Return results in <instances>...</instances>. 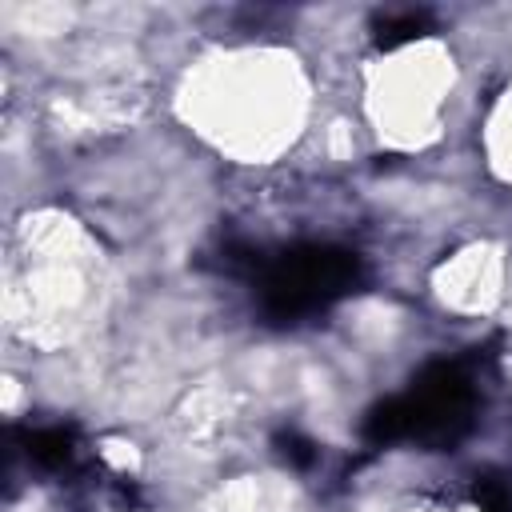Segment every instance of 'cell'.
I'll use <instances>...</instances> for the list:
<instances>
[{
  "mask_svg": "<svg viewBox=\"0 0 512 512\" xmlns=\"http://www.w3.org/2000/svg\"><path fill=\"white\" fill-rule=\"evenodd\" d=\"M364 276L356 252L336 244H300L268 264H256V300L272 324H300L348 296Z\"/></svg>",
  "mask_w": 512,
  "mask_h": 512,
  "instance_id": "6da1fadb",
  "label": "cell"
},
{
  "mask_svg": "<svg viewBox=\"0 0 512 512\" xmlns=\"http://www.w3.org/2000/svg\"><path fill=\"white\" fill-rule=\"evenodd\" d=\"M404 404L412 420L408 440L452 448L472 428V408H476L472 376L464 372L460 360H436L412 380V388L404 392Z\"/></svg>",
  "mask_w": 512,
  "mask_h": 512,
  "instance_id": "7a4b0ae2",
  "label": "cell"
},
{
  "mask_svg": "<svg viewBox=\"0 0 512 512\" xmlns=\"http://www.w3.org/2000/svg\"><path fill=\"white\" fill-rule=\"evenodd\" d=\"M28 456L40 464V468H64L72 464L76 456V432L72 428H36L28 436Z\"/></svg>",
  "mask_w": 512,
  "mask_h": 512,
  "instance_id": "3957f363",
  "label": "cell"
},
{
  "mask_svg": "<svg viewBox=\"0 0 512 512\" xmlns=\"http://www.w3.org/2000/svg\"><path fill=\"white\" fill-rule=\"evenodd\" d=\"M428 28H432L428 12L408 8V12H388V16H380L372 36H376V48H400V44H412V40L428 36Z\"/></svg>",
  "mask_w": 512,
  "mask_h": 512,
  "instance_id": "277c9868",
  "label": "cell"
},
{
  "mask_svg": "<svg viewBox=\"0 0 512 512\" xmlns=\"http://www.w3.org/2000/svg\"><path fill=\"white\" fill-rule=\"evenodd\" d=\"M472 496H476L480 512H512V488L504 476H476Z\"/></svg>",
  "mask_w": 512,
  "mask_h": 512,
  "instance_id": "5b68a950",
  "label": "cell"
},
{
  "mask_svg": "<svg viewBox=\"0 0 512 512\" xmlns=\"http://www.w3.org/2000/svg\"><path fill=\"white\" fill-rule=\"evenodd\" d=\"M276 452H280L292 468H308V464L316 460V444H312L308 436H300V432H280V436H276Z\"/></svg>",
  "mask_w": 512,
  "mask_h": 512,
  "instance_id": "8992f818",
  "label": "cell"
}]
</instances>
